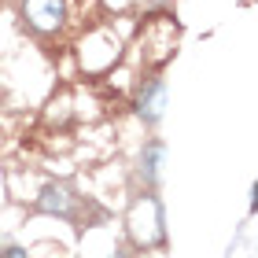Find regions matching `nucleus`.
<instances>
[{"label": "nucleus", "mask_w": 258, "mask_h": 258, "mask_svg": "<svg viewBox=\"0 0 258 258\" xmlns=\"http://www.w3.org/2000/svg\"><path fill=\"white\" fill-rule=\"evenodd\" d=\"M114 258H129V254H125V251H114Z\"/></svg>", "instance_id": "obj_9"}, {"label": "nucleus", "mask_w": 258, "mask_h": 258, "mask_svg": "<svg viewBox=\"0 0 258 258\" xmlns=\"http://www.w3.org/2000/svg\"><path fill=\"white\" fill-rule=\"evenodd\" d=\"M78 203H81V196H74V188L63 184V181L44 184L41 196H37L41 214H55V218H70V221H78Z\"/></svg>", "instance_id": "obj_4"}, {"label": "nucleus", "mask_w": 258, "mask_h": 258, "mask_svg": "<svg viewBox=\"0 0 258 258\" xmlns=\"http://www.w3.org/2000/svg\"><path fill=\"white\" fill-rule=\"evenodd\" d=\"M177 44H181V26H177L173 15L155 11V15L144 19V26H140V59L151 70L166 67L177 55Z\"/></svg>", "instance_id": "obj_1"}, {"label": "nucleus", "mask_w": 258, "mask_h": 258, "mask_svg": "<svg viewBox=\"0 0 258 258\" xmlns=\"http://www.w3.org/2000/svg\"><path fill=\"white\" fill-rule=\"evenodd\" d=\"M4 258H30L22 247H15V243H8V251H4Z\"/></svg>", "instance_id": "obj_7"}, {"label": "nucleus", "mask_w": 258, "mask_h": 258, "mask_svg": "<svg viewBox=\"0 0 258 258\" xmlns=\"http://www.w3.org/2000/svg\"><path fill=\"white\" fill-rule=\"evenodd\" d=\"M137 114L144 118L148 125H159L162 114H166V85H162L159 78H151L144 89H140L137 96Z\"/></svg>", "instance_id": "obj_5"}, {"label": "nucleus", "mask_w": 258, "mask_h": 258, "mask_svg": "<svg viewBox=\"0 0 258 258\" xmlns=\"http://www.w3.org/2000/svg\"><path fill=\"white\" fill-rule=\"evenodd\" d=\"M4 251H8V240H4V236H0V258H4Z\"/></svg>", "instance_id": "obj_8"}, {"label": "nucleus", "mask_w": 258, "mask_h": 258, "mask_svg": "<svg viewBox=\"0 0 258 258\" xmlns=\"http://www.w3.org/2000/svg\"><path fill=\"white\" fill-rule=\"evenodd\" d=\"M22 19L37 33H59L67 26V0H22Z\"/></svg>", "instance_id": "obj_3"}, {"label": "nucleus", "mask_w": 258, "mask_h": 258, "mask_svg": "<svg viewBox=\"0 0 258 258\" xmlns=\"http://www.w3.org/2000/svg\"><path fill=\"white\" fill-rule=\"evenodd\" d=\"M125 229H129V240H133L137 247H155V243L166 240V218H162L159 196H140L137 203L129 207Z\"/></svg>", "instance_id": "obj_2"}, {"label": "nucleus", "mask_w": 258, "mask_h": 258, "mask_svg": "<svg viewBox=\"0 0 258 258\" xmlns=\"http://www.w3.org/2000/svg\"><path fill=\"white\" fill-rule=\"evenodd\" d=\"M162 155H166V148H162L159 140H151L144 148V155H140V177H144V184H151V188H155L159 177H162Z\"/></svg>", "instance_id": "obj_6"}]
</instances>
